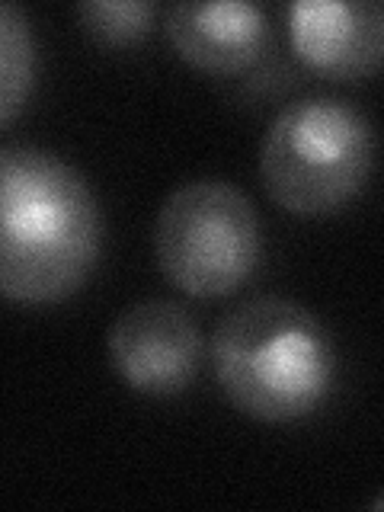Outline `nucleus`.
Segmentation results:
<instances>
[{"mask_svg": "<svg viewBox=\"0 0 384 512\" xmlns=\"http://www.w3.org/2000/svg\"><path fill=\"white\" fill-rule=\"evenodd\" d=\"M375 164L365 112L336 96L288 103L266 128L260 173L269 196L295 215H327L359 196Z\"/></svg>", "mask_w": 384, "mask_h": 512, "instance_id": "obj_3", "label": "nucleus"}, {"mask_svg": "<svg viewBox=\"0 0 384 512\" xmlns=\"http://www.w3.org/2000/svg\"><path fill=\"white\" fill-rule=\"evenodd\" d=\"M100 247L103 215L84 173L39 144H0V298H71Z\"/></svg>", "mask_w": 384, "mask_h": 512, "instance_id": "obj_1", "label": "nucleus"}, {"mask_svg": "<svg viewBox=\"0 0 384 512\" xmlns=\"http://www.w3.org/2000/svg\"><path fill=\"white\" fill-rule=\"evenodd\" d=\"M288 39L314 74L372 77L384 55V10L378 0H295Z\"/></svg>", "mask_w": 384, "mask_h": 512, "instance_id": "obj_6", "label": "nucleus"}, {"mask_svg": "<svg viewBox=\"0 0 384 512\" xmlns=\"http://www.w3.org/2000/svg\"><path fill=\"white\" fill-rule=\"evenodd\" d=\"M109 359L128 388L154 397L186 391L202 362V330L176 301H141L116 317Z\"/></svg>", "mask_w": 384, "mask_h": 512, "instance_id": "obj_5", "label": "nucleus"}, {"mask_svg": "<svg viewBox=\"0 0 384 512\" xmlns=\"http://www.w3.org/2000/svg\"><path fill=\"white\" fill-rule=\"evenodd\" d=\"M167 36L192 68L240 74L266 55L269 20L247 0H186L167 10Z\"/></svg>", "mask_w": 384, "mask_h": 512, "instance_id": "obj_7", "label": "nucleus"}, {"mask_svg": "<svg viewBox=\"0 0 384 512\" xmlns=\"http://www.w3.org/2000/svg\"><path fill=\"white\" fill-rule=\"evenodd\" d=\"M39 48L32 36L29 16L0 0V125L20 116L36 87Z\"/></svg>", "mask_w": 384, "mask_h": 512, "instance_id": "obj_8", "label": "nucleus"}, {"mask_svg": "<svg viewBox=\"0 0 384 512\" xmlns=\"http://www.w3.org/2000/svg\"><path fill=\"white\" fill-rule=\"evenodd\" d=\"M154 7L148 0H87L77 7V20L100 45H135L151 29Z\"/></svg>", "mask_w": 384, "mask_h": 512, "instance_id": "obj_9", "label": "nucleus"}, {"mask_svg": "<svg viewBox=\"0 0 384 512\" xmlns=\"http://www.w3.org/2000/svg\"><path fill=\"white\" fill-rule=\"evenodd\" d=\"M164 276L186 295L221 298L244 285L263 260V221L247 192L224 180L173 189L154 224Z\"/></svg>", "mask_w": 384, "mask_h": 512, "instance_id": "obj_4", "label": "nucleus"}, {"mask_svg": "<svg viewBox=\"0 0 384 512\" xmlns=\"http://www.w3.org/2000/svg\"><path fill=\"white\" fill-rule=\"evenodd\" d=\"M212 365L237 410L266 423H292L330 397L336 349L304 304L263 295L218 324Z\"/></svg>", "mask_w": 384, "mask_h": 512, "instance_id": "obj_2", "label": "nucleus"}]
</instances>
